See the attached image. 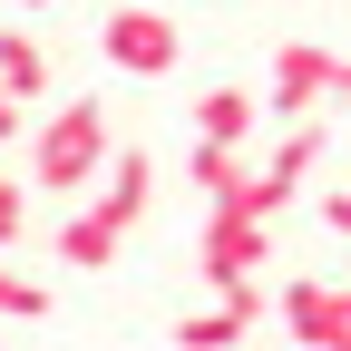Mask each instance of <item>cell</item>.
Wrapping results in <instances>:
<instances>
[{
  "label": "cell",
  "mask_w": 351,
  "mask_h": 351,
  "mask_svg": "<svg viewBox=\"0 0 351 351\" xmlns=\"http://www.w3.org/2000/svg\"><path fill=\"white\" fill-rule=\"evenodd\" d=\"M0 98H10V108L49 98V49H39L29 29H0Z\"/></svg>",
  "instance_id": "10"
},
{
  "label": "cell",
  "mask_w": 351,
  "mask_h": 351,
  "mask_svg": "<svg viewBox=\"0 0 351 351\" xmlns=\"http://www.w3.org/2000/svg\"><path fill=\"white\" fill-rule=\"evenodd\" d=\"M49 283H39V274H0V322H49Z\"/></svg>",
  "instance_id": "12"
},
{
  "label": "cell",
  "mask_w": 351,
  "mask_h": 351,
  "mask_svg": "<svg viewBox=\"0 0 351 351\" xmlns=\"http://www.w3.org/2000/svg\"><path fill=\"white\" fill-rule=\"evenodd\" d=\"M186 176H195V195H205V205H234V195H244V156H234V147H195Z\"/></svg>",
  "instance_id": "11"
},
{
  "label": "cell",
  "mask_w": 351,
  "mask_h": 351,
  "mask_svg": "<svg viewBox=\"0 0 351 351\" xmlns=\"http://www.w3.org/2000/svg\"><path fill=\"white\" fill-rule=\"evenodd\" d=\"M117 244H127V234L108 225V215H98V205H78V215H69V225L49 234V254L69 263V274H98V263H117Z\"/></svg>",
  "instance_id": "9"
},
{
  "label": "cell",
  "mask_w": 351,
  "mask_h": 351,
  "mask_svg": "<svg viewBox=\"0 0 351 351\" xmlns=\"http://www.w3.org/2000/svg\"><path fill=\"white\" fill-rule=\"evenodd\" d=\"M263 313H283L302 351H351V302L332 274H293L283 293H263Z\"/></svg>",
  "instance_id": "4"
},
{
  "label": "cell",
  "mask_w": 351,
  "mask_h": 351,
  "mask_svg": "<svg viewBox=\"0 0 351 351\" xmlns=\"http://www.w3.org/2000/svg\"><path fill=\"white\" fill-rule=\"evenodd\" d=\"M108 156H117L108 108H98V98H69L59 117H39V137H29V195H78V186H98Z\"/></svg>",
  "instance_id": "1"
},
{
  "label": "cell",
  "mask_w": 351,
  "mask_h": 351,
  "mask_svg": "<svg viewBox=\"0 0 351 351\" xmlns=\"http://www.w3.org/2000/svg\"><path fill=\"white\" fill-rule=\"evenodd\" d=\"M29 234V186H20V176H0V254H10Z\"/></svg>",
  "instance_id": "13"
},
{
  "label": "cell",
  "mask_w": 351,
  "mask_h": 351,
  "mask_svg": "<svg viewBox=\"0 0 351 351\" xmlns=\"http://www.w3.org/2000/svg\"><path fill=\"white\" fill-rule=\"evenodd\" d=\"M98 49H108V69H127V78H166L176 59H186V29H176V10L117 0V10H108V29H98Z\"/></svg>",
  "instance_id": "2"
},
{
  "label": "cell",
  "mask_w": 351,
  "mask_h": 351,
  "mask_svg": "<svg viewBox=\"0 0 351 351\" xmlns=\"http://www.w3.org/2000/svg\"><path fill=\"white\" fill-rule=\"evenodd\" d=\"M29 10H69V0H29Z\"/></svg>",
  "instance_id": "14"
},
{
  "label": "cell",
  "mask_w": 351,
  "mask_h": 351,
  "mask_svg": "<svg viewBox=\"0 0 351 351\" xmlns=\"http://www.w3.org/2000/svg\"><path fill=\"white\" fill-rule=\"evenodd\" d=\"M341 88H351V69L322 49V39H283V49H274V98H263V108H274L283 127H302V117H322Z\"/></svg>",
  "instance_id": "3"
},
{
  "label": "cell",
  "mask_w": 351,
  "mask_h": 351,
  "mask_svg": "<svg viewBox=\"0 0 351 351\" xmlns=\"http://www.w3.org/2000/svg\"><path fill=\"white\" fill-rule=\"evenodd\" d=\"M254 127H263V98H254V88H205V98H195V147H254Z\"/></svg>",
  "instance_id": "8"
},
{
  "label": "cell",
  "mask_w": 351,
  "mask_h": 351,
  "mask_svg": "<svg viewBox=\"0 0 351 351\" xmlns=\"http://www.w3.org/2000/svg\"><path fill=\"white\" fill-rule=\"evenodd\" d=\"M147 10H166V0H147Z\"/></svg>",
  "instance_id": "15"
},
{
  "label": "cell",
  "mask_w": 351,
  "mask_h": 351,
  "mask_svg": "<svg viewBox=\"0 0 351 351\" xmlns=\"http://www.w3.org/2000/svg\"><path fill=\"white\" fill-rule=\"evenodd\" d=\"M254 322H263V283H244V293H215L205 313H186V322H176V351H234Z\"/></svg>",
  "instance_id": "6"
},
{
  "label": "cell",
  "mask_w": 351,
  "mask_h": 351,
  "mask_svg": "<svg viewBox=\"0 0 351 351\" xmlns=\"http://www.w3.org/2000/svg\"><path fill=\"white\" fill-rule=\"evenodd\" d=\"M147 195H156V156H147V147H117V156L98 166V195H88V205H98L108 225L127 234V225L147 215Z\"/></svg>",
  "instance_id": "7"
},
{
  "label": "cell",
  "mask_w": 351,
  "mask_h": 351,
  "mask_svg": "<svg viewBox=\"0 0 351 351\" xmlns=\"http://www.w3.org/2000/svg\"><path fill=\"white\" fill-rule=\"evenodd\" d=\"M195 263H205V283H215V293H244V283H263V263H274V225H244V215H205Z\"/></svg>",
  "instance_id": "5"
}]
</instances>
